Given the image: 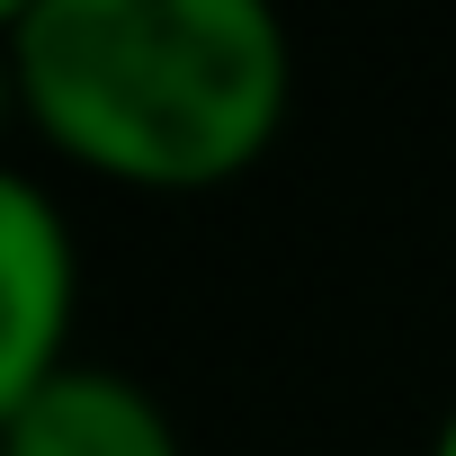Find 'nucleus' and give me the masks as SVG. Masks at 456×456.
Segmentation results:
<instances>
[{"instance_id": "1", "label": "nucleus", "mask_w": 456, "mask_h": 456, "mask_svg": "<svg viewBox=\"0 0 456 456\" xmlns=\"http://www.w3.org/2000/svg\"><path fill=\"white\" fill-rule=\"evenodd\" d=\"M10 99L54 161L206 197L278 152L296 45L260 0H28L10 10Z\"/></svg>"}, {"instance_id": "2", "label": "nucleus", "mask_w": 456, "mask_h": 456, "mask_svg": "<svg viewBox=\"0 0 456 456\" xmlns=\"http://www.w3.org/2000/svg\"><path fill=\"white\" fill-rule=\"evenodd\" d=\"M81 331V242L72 215L37 170L0 179V403L37 394L45 376L72 367Z\"/></svg>"}, {"instance_id": "3", "label": "nucleus", "mask_w": 456, "mask_h": 456, "mask_svg": "<svg viewBox=\"0 0 456 456\" xmlns=\"http://www.w3.org/2000/svg\"><path fill=\"white\" fill-rule=\"evenodd\" d=\"M0 456H188L161 394H143L117 367L72 358L37 394L0 403Z\"/></svg>"}, {"instance_id": "4", "label": "nucleus", "mask_w": 456, "mask_h": 456, "mask_svg": "<svg viewBox=\"0 0 456 456\" xmlns=\"http://www.w3.org/2000/svg\"><path fill=\"white\" fill-rule=\"evenodd\" d=\"M429 456H456V403H447V420L429 429Z\"/></svg>"}]
</instances>
